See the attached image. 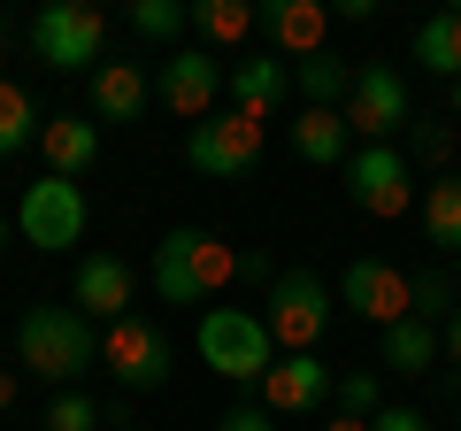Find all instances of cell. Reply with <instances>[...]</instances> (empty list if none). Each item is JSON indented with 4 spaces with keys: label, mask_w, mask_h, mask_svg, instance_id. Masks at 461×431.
Instances as JSON below:
<instances>
[{
    "label": "cell",
    "mask_w": 461,
    "mask_h": 431,
    "mask_svg": "<svg viewBox=\"0 0 461 431\" xmlns=\"http://www.w3.org/2000/svg\"><path fill=\"white\" fill-rule=\"evenodd\" d=\"M330 308H339V293L315 270H277L269 293H262V324L277 339V354H315L323 332H330Z\"/></svg>",
    "instance_id": "277c9868"
},
{
    "label": "cell",
    "mask_w": 461,
    "mask_h": 431,
    "mask_svg": "<svg viewBox=\"0 0 461 431\" xmlns=\"http://www.w3.org/2000/svg\"><path fill=\"white\" fill-rule=\"evenodd\" d=\"M293 154L308 170H346L354 132H346V116H330V108H300V116H293Z\"/></svg>",
    "instance_id": "d6986e66"
},
{
    "label": "cell",
    "mask_w": 461,
    "mask_h": 431,
    "mask_svg": "<svg viewBox=\"0 0 461 431\" xmlns=\"http://www.w3.org/2000/svg\"><path fill=\"white\" fill-rule=\"evenodd\" d=\"M47 431H100V408L85 393H54V408H47Z\"/></svg>",
    "instance_id": "f546056e"
},
{
    "label": "cell",
    "mask_w": 461,
    "mask_h": 431,
    "mask_svg": "<svg viewBox=\"0 0 461 431\" xmlns=\"http://www.w3.org/2000/svg\"><path fill=\"white\" fill-rule=\"evenodd\" d=\"M32 54L47 69H100L108 62V16L100 8H85V0H47L32 16Z\"/></svg>",
    "instance_id": "5b68a950"
},
{
    "label": "cell",
    "mask_w": 461,
    "mask_h": 431,
    "mask_svg": "<svg viewBox=\"0 0 461 431\" xmlns=\"http://www.w3.org/2000/svg\"><path fill=\"white\" fill-rule=\"evenodd\" d=\"M223 62H215L208 47H177V54H162V69H154V100H162L169 116H185V124H208L215 116V100H223Z\"/></svg>",
    "instance_id": "7c38bea8"
},
{
    "label": "cell",
    "mask_w": 461,
    "mask_h": 431,
    "mask_svg": "<svg viewBox=\"0 0 461 431\" xmlns=\"http://www.w3.org/2000/svg\"><path fill=\"white\" fill-rule=\"evenodd\" d=\"M339 308H354L362 324H377V332H393V324H408L415 316V278L393 262H377V254H354L339 278Z\"/></svg>",
    "instance_id": "8fae6325"
},
{
    "label": "cell",
    "mask_w": 461,
    "mask_h": 431,
    "mask_svg": "<svg viewBox=\"0 0 461 431\" xmlns=\"http://www.w3.org/2000/svg\"><path fill=\"white\" fill-rule=\"evenodd\" d=\"M293 93L308 100V108H330L339 116L346 108V93H354V62H339V54H315V62H293Z\"/></svg>",
    "instance_id": "44dd1931"
},
{
    "label": "cell",
    "mask_w": 461,
    "mask_h": 431,
    "mask_svg": "<svg viewBox=\"0 0 461 431\" xmlns=\"http://www.w3.org/2000/svg\"><path fill=\"white\" fill-rule=\"evenodd\" d=\"M131 32L177 54V39L193 32V0H131Z\"/></svg>",
    "instance_id": "4316f807"
},
{
    "label": "cell",
    "mask_w": 461,
    "mask_h": 431,
    "mask_svg": "<svg viewBox=\"0 0 461 431\" xmlns=\"http://www.w3.org/2000/svg\"><path fill=\"white\" fill-rule=\"evenodd\" d=\"M346 132H354V147H393L400 132L415 124V108H408V78L400 69H384V62H362L354 69V93H346Z\"/></svg>",
    "instance_id": "52a82bcc"
},
{
    "label": "cell",
    "mask_w": 461,
    "mask_h": 431,
    "mask_svg": "<svg viewBox=\"0 0 461 431\" xmlns=\"http://www.w3.org/2000/svg\"><path fill=\"white\" fill-rule=\"evenodd\" d=\"M8 232H16V224H8V216H0V247H8Z\"/></svg>",
    "instance_id": "8d00e7d4"
},
{
    "label": "cell",
    "mask_w": 461,
    "mask_h": 431,
    "mask_svg": "<svg viewBox=\"0 0 461 431\" xmlns=\"http://www.w3.org/2000/svg\"><path fill=\"white\" fill-rule=\"evenodd\" d=\"M185 162H193L200 178H223V185L254 178V170H262V124L239 116V108H215L208 124L185 132Z\"/></svg>",
    "instance_id": "9c48e42d"
},
{
    "label": "cell",
    "mask_w": 461,
    "mask_h": 431,
    "mask_svg": "<svg viewBox=\"0 0 461 431\" xmlns=\"http://www.w3.org/2000/svg\"><path fill=\"white\" fill-rule=\"evenodd\" d=\"M454 147H461V124H446V116H415L408 124V162L454 178Z\"/></svg>",
    "instance_id": "484cf974"
},
{
    "label": "cell",
    "mask_w": 461,
    "mask_h": 431,
    "mask_svg": "<svg viewBox=\"0 0 461 431\" xmlns=\"http://www.w3.org/2000/svg\"><path fill=\"white\" fill-rule=\"evenodd\" d=\"M454 285H461V262H454Z\"/></svg>",
    "instance_id": "f35d334b"
},
{
    "label": "cell",
    "mask_w": 461,
    "mask_h": 431,
    "mask_svg": "<svg viewBox=\"0 0 461 431\" xmlns=\"http://www.w3.org/2000/svg\"><path fill=\"white\" fill-rule=\"evenodd\" d=\"M193 32L200 47H239L247 32H262V8L254 0H193Z\"/></svg>",
    "instance_id": "603a6c76"
},
{
    "label": "cell",
    "mask_w": 461,
    "mask_h": 431,
    "mask_svg": "<svg viewBox=\"0 0 461 431\" xmlns=\"http://www.w3.org/2000/svg\"><path fill=\"white\" fill-rule=\"evenodd\" d=\"M223 93H230V108H239V116L269 124L285 100H293V62H277V54H262V62H239Z\"/></svg>",
    "instance_id": "2e32d148"
},
{
    "label": "cell",
    "mask_w": 461,
    "mask_h": 431,
    "mask_svg": "<svg viewBox=\"0 0 461 431\" xmlns=\"http://www.w3.org/2000/svg\"><path fill=\"white\" fill-rule=\"evenodd\" d=\"M262 39L277 47V62H315L330 39V8L323 0H262Z\"/></svg>",
    "instance_id": "9a60e30c"
},
{
    "label": "cell",
    "mask_w": 461,
    "mask_h": 431,
    "mask_svg": "<svg viewBox=\"0 0 461 431\" xmlns=\"http://www.w3.org/2000/svg\"><path fill=\"white\" fill-rule=\"evenodd\" d=\"M415 278V316H423L430 332H446V324H454V300H461V285L446 278V270H408Z\"/></svg>",
    "instance_id": "83f0119b"
},
{
    "label": "cell",
    "mask_w": 461,
    "mask_h": 431,
    "mask_svg": "<svg viewBox=\"0 0 461 431\" xmlns=\"http://www.w3.org/2000/svg\"><path fill=\"white\" fill-rule=\"evenodd\" d=\"M39 154H47V178H85V170L100 162V124L47 116V124H39Z\"/></svg>",
    "instance_id": "ac0fdd59"
},
{
    "label": "cell",
    "mask_w": 461,
    "mask_h": 431,
    "mask_svg": "<svg viewBox=\"0 0 461 431\" xmlns=\"http://www.w3.org/2000/svg\"><path fill=\"white\" fill-rule=\"evenodd\" d=\"M16 362L32 370V378H47V385H62V393H69V378L100 362V332H93V316L69 308V300L23 308V316H16Z\"/></svg>",
    "instance_id": "7a4b0ae2"
},
{
    "label": "cell",
    "mask_w": 461,
    "mask_h": 431,
    "mask_svg": "<svg viewBox=\"0 0 461 431\" xmlns=\"http://www.w3.org/2000/svg\"><path fill=\"white\" fill-rule=\"evenodd\" d=\"M16 393H23V370H0V416L16 408Z\"/></svg>",
    "instance_id": "836d02e7"
},
{
    "label": "cell",
    "mask_w": 461,
    "mask_h": 431,
    "mask_svg": "<svg viewBox=\"0 0 461 431\" xmlns=\"http://www.w3.org/2000/svg\"><path fill=\"white\" fill-rule=\"evenodd\" d=\"M215 431H277V424H269V408H262V400H239V408H223V416H215Z\"/></svg>",
    "instance_id": "4dcf8cb0"
},
{
    "label": "cell",
    "mask_w": 461,
    "mask_h": 431,
    "mask_svg": "<svg viewBox=\"0 0 461 431\" xmlns=\"http://www.w3.org/2000/svg\"><path fill=\"white\" fill-rule=\"evenodd\" d=\"M323 431H369V424H362V416H330Z\"/></svg>",
    "instance_id": "e575fe53"
},
{
    "label": "cell",
    "mask_w": 461,
    "mask_h": 431,
    "mask_svg": "<svg viewBox=\"0 0 461 431\" xmlns=\"http://www.w3.org/2000/svg\"><path fill=\"white\" fill-rule=\"evenodd\" d=\"M415 62H423L430 78L461 85V8H446V16H423V23H415Z\"/></svg>",
    "instance_id": "7402d4cb"
},
{
    "label": "cell",
    "mask_w": 461,
    "mask_h": 431,
    "mask_svg": "<svg viewBox=\"0 0 461 431\" xmlns=\"http://www.w3.org/2000/svg\"><path fill=\"white\" fill-rule=\"evenodd\" d=\"M423 232H430V247H454V262H461V178H438V185H423Z\"/></svg>",
    "instance_id": "d4e9b609"
},
{
    "label": "cell",
    "mask_w": 461,
    "mask_h": 431,
    "mask_svg": "<svg viewBox=\"0 0 461 431\" xmlns=\"http://www.w3.org/2000/svg\"><path fill=\"white\" fill-rule=\"evenodd\" d=\"M147 278H154V293H162L169 308H200V300H215L223 285L247 278V254L230 247V239L200 232V224H177V232H162Z\"/></svg>",
    "instance_id": "6da1fadb"
},
{
    "label": "cell",
    "mask_w": 461,
    "mask_h": 431,
    "mask_svg": "<svg viewBox=\"0 0 461 431\" xmlns=\"http://www.w3.org/2000/svg\"><path fill=\"white\" fill-rule=\"evenodd\" d=\"M377 408H384V378H377V370H346V378H339V416H362V424H369Z\"/></svg>",
    "instance_id": "f1b7e54d"
},
{
    "label": "cell",
    "mask_w": 461,
    "mask_h": 431,
    "mask_svg": "<svg viewBox=\"0 0 461 431\" xmlns=\"http://www.w3.org/2000/svg\"><path fill=\"white\" fill-rule=\"evenodd\" d=\"M100 362L115 370V385H123V393H162V385H169V362H177V347H169L162 324L123 316V324H108V332H100Z\"/></svg>",
    "instance_id": "30bf717a"
},
{
    "label": "cell",
    "mask_w": 461,
    "mask_h": 431,
    "mask_svg": "<svg viewBox=\"0 0 461 431\" xmlns=\"http://www.w3.org/2000/svg\"><path fill=\"white\" fill-rule=\"evenodd\" d=\"M154 100V78L139 62H100L93 69V116L100 124H139Z\"/></svg>",
    "instance_id": "e0dca14e"
},
{
    "label": "cell",
    "mask_w": 461,
    "mask_h": 431,
    "mask_svg": "<svg viewBox=\"0 0 461 431\" xmlns=\"http://www.w3.org/2000/svg\"><path fill=\"white\" fill-rule=\"evenodd\" d=\"M200 362L223 385H262L277 370V339H269L262 308H208L200 316Z\"/></svg>",
    "instance_id": "3957f363"
},
{
    "label": "cell",
    "mask_w": 461,
    "mask_h": 431,
    "mask_svg": "<svg viewBox=\"0 0 461 431\" xmlns=\"http://www.w3.org/2000/svg\"><path fill=\"white\" fill-rule=\"evenodd\" d=\"M369 431H430V416L423 408H377V416H369Z\"/></svg>",
    "instance_id": "1f68e13d"
},
{
    "label": "cell",
    "mask_w": 461,
    "mask_h": 431,
    "mask_svg": "<svg viewBox=\"0 0 461 431\" xmlns=\"http://www.w3.org/2000/svg\"><path fill=\"white\" fill-rule=\"evenodd\" d=\"M323 400H339V378L323 370V354H277V370L262 378L269 416H315Z\"/></svg>",
    "instance_id": "4fadbf2b"
},
{
    "label": "cell",
    "mask_w": 461,
    "mask_h": 431,
    "mask_svg": "<svg viewBox=\"0 0 461 431\" xmlns=\"http://www.w3.org/2000/svg\"><path fill=\"white\" fill-rule=\"evenodd\" d=\"M131 293H139V278H131L123 254H85V262H77V285H69V308H85L100 332H108V324L131 316Z\"/></svg>",
    "instance_id": "5bb4252c"
},
{
    "label": "cell",
    "mask_w": 461,
    "mask_h": 431,
    "mask_svg": "<svg viewBox=\"0 0 461 431\" xmlns=\"http://www.w3.org/2000/svg\"><path fill=\"white\" fill-rule=\"evenodd\" d=\"M115 431H147V424H115Z\"/></svg>",
    "instance_id": "74e56055"
},
{
    "label": "cell",
    "mask_w": 461,
    "mask_h": 431,
    "mask_svg": "<svg viewBox=\"0 0 461 431\" xmlns=\"http://www.w3.org/2000/svg\"><path fill=\"white\" fill-rule=\"evenodd\" d=\"M438 347H446V362L461 370V308H454V324H446V332H438Z\"/></svg>",
    "instance_id": "d6a6232c"
},
{
    "label": "cell",
    "mask_w": 461,
    "mask_h": 431,
    "mask_svg": "<svg viewBox=\"0 0 461 431\" xmlns=\"http://www.w3.org/2000/svg\"><path fill=\"white\" fill-rule=\"evenodd\" d=\"M446 100H454V124H461V85H446Z\"/></svg>",
    "instance_id": "d590c367"
},
{
    "label": "cell",
    "mask_w": 461,
    "mask_h": 431,
    "mask_svg": "<svg viewBox=\"0 0 461 431\" xmlns=\"http://www.w3.org/2000/svg\"><path fill=\"white\" fill-rule=\"evenodd\" d=\"M438 332H430L423 316H408V324H393V332H384V362L377 370H393V378H430V370H438Z\"/></svg>",
    "instance_id": "ffe728a7"
},
{
    "label": "cell",
    "mask_w": 461,
    "mask_h": 431,
    "mask_svg": "<svg viewBox=\"0 0 461 431\" xmlns=\"http://www.w3.org/2000/svg\"><path fill=\"white\" fill-rule=\"evenodd\" d=\"M85 224H93V200H85L77 178L23 185V200H16V239H23V247L62 254V247H77V239H85Z\"/></svg>",
    "instance_id": "8992f818"
},
{
    "label": "cell",
    "mask_w": 461,
    "mask_h": 431,
    "mask_svg": "<svg viewBox=\"0 0 461 431\" xmlns=\"http://www.w3.org/2000/svg\"><path fill=\"white\" fill-rule=\"evenodd\" d=\"M346 200L362 216H408L415 200H423V185H415V162H408V147H354L346 154Z\"/></svg>",
    "instance_id": "ba28073f"
},
{
    "label": "cell",
    "mask_w": 461,
    "mask_h": 431,
    "mask_svg": "<svg viewBox=\"0 0 461 431\" xmlns=\"http://www.w3.org/2000/svg\"><path fill=\"white\" fill-rule=\"evenodd\" d=\"M39 108H32V93H23L16 78H0V162L8 154H23V147H39Z\"/></svg>",
    "instance_id": "cb8c5ba5"
}]
</instances>
